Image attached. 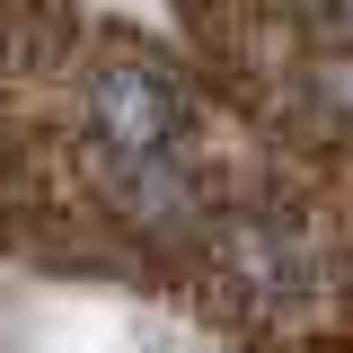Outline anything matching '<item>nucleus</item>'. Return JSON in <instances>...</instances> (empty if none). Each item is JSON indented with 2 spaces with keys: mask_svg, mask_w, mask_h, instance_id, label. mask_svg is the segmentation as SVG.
<instances>
[{
  "mask_svg": "<svg viewBox=\"0 0 353 353\" xmlns=\"http://www.w3.org/2000/svg\"><path fill=\"white\" fill-rule=\"evenodd\" d=\"M88 115H97V141L115 159H141V176H159V159H168V141H176V97H168L159 71H132V62L97 71Z\"/></svg>",
  "mask_w": 353,
  "mask_h": 353,
  "instance_id": "1",
  "label": "nucleus"
}]
</instances>
